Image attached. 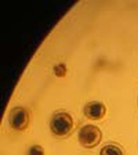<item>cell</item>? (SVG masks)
Masks as SVG:
<instances>
[{"label": "cell", "mask_w": 138, "mask_h": 155, "mask_svg": "<svg viewBox=\"0 0 138 155\" xmlns=\"http://www.w3.org/2000/svg\"><path fill=\"white\" fill-rule=\"evenodd\" d=\"M54 73L58 78H63L67 74V67L63 63H60L55 66L54 68Z\"/></svg>", "instance_id": "7"}, {"label": "cell", "mask_w": 138, "mask_h": 155, "mask_svg": "<svg viewBox=\"0 0 138 155\" xmlns=\"http://www.w3.org/2000/svg\"><path fill=\"white\" fill-rule=\"evenodd\" d=\"M9 126L16 131L27 130L30 123V114L28 110L23 107H15L8 116Z\"/></svg>", "instance_id": "3"}, {"label": "cell", "mask_w": 138, "mask_h": 155, "mask_svg": "<svg viewBox=\"0 0 138 155\" xmlns=\"http://www.w3.org/2000/svg\"><path fill=\"white\" fill-rule=\"evenodd\" d=\"M99 155H124V152L117 145L108 144L101 147Z\"/></svg>", "instance_id": "5"}, {"label": "cell", "mask_w": 138, "mask_h": 155, "mask_svg": "<svg viewBox=\"0 0 138 155\" xmlns=\"http://www.w3.org/2000/svg\"><path fill=\"white\" fill-rule=\"evenodd\" d=\"M107 107L101 101H93L86 103L84 107V114L90 120H100L105 117Z\"/></svg>", "instance_id": "4"}, {"label": "cell", "mask_w": 138, "mask_h": 155, "mask_svg": "<svg viewBox=\"0 0 138 155\" xmlns=\"http://www.w3.org/2000/svg\"><path fill=\"white\" fill-rule=\"evenodd\" d=\"M27 155H45V152L41 145H33L28 149Z\"/></svg>", "instance_id": "6"}, {"label": "cell", "mask_w": 138, "mask_h": 155, "mask_svg": "<svg viewBox=\"0 0 138 155\" xmlns=\"http://www.w3.org/2000/svg\"><path fill=\"white\" fill-rule=\"evenodd\" d=\"M74 124V119L71 114L67 112L59 111L52 115L50 129L55 137L62 138L67 137L72 132Z\"/></svg>", "instance_id": "1"}, {"label": "cell", "mask_w": 138, "mask_h": 155, "mask_svg": "<svg viewBox=\"0 0 138 155\" xmlns=\"http://www.w3.org/2000/svg\"><path fill=\"white\" fill-rule=\"evenodd\" d=\"M78 140L81 146L92 149L97 147L102 140V132L101 129L94 124H86L78 131Z\"/></svg>", "instance_id": "2"}]
</instances>
